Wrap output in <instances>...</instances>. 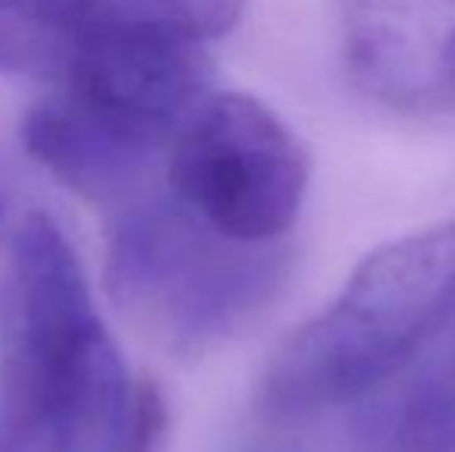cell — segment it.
Wrapping results in <instances>:
<instances>
[{
  "label": "cell",
  "mask_w": 455,
  "mask_h": 452,
  "mask_svg": "<svg viewBox=\"0 0 455 452\" xmlns=\"http://www.w3.org/2000/svg\"><path fill=\"white\" fill-rule=\"evenodd\" d=\"M455 320V220L375 248L344 291L298 329L264 375L279 418L347 406L394 378Z\"/></svg>",
  "instance_id": "cell-1"
},
{
  "label": "cell",
  "mask_w": 455,
  "mask_h": 452,
  "mask_svg": "<svg viewBox=\"0 0 455 452\" xmlns=\"http://www.w3.org/2000/svg\"><path fill=\"white\" fill-rule=\"evenodd\" d=\"M106 282L140 329L174 350H204L273 301L285 282V251L229 239L171 189H156L118 211Z\"/></svg>",
  "instance_id": "cell-2"
},
{
  "label": "cell",
  "mask_w": 455,
  "mask_h": 452,
  "mask_svg": "<svg viewBox=\"0 0 455 452\" xmlns=\"http://www.w3.org/2000/svg\"><path fill=\"white\" fill-rule=\"evenodd\" d=\"M164 183L217 233L279 242L304 202L307 155L260 99L211 91L171 139Z\"/></svg>",
  "instance_id": "cell-3"
},
{
  "label": "cell",
  "mask_w": 455,
  "mask_h": 452,
  "mask_svg": "<svg viewBox=\"0 0 455 452\" xmlns=\"http://www.w3.org/2000/svg\"><path fill=\"white\" fill-rule=\"evenodd\" d=\"M204 44L121 22H84L56 84L133 137L168 152L174 133L211 93Z\"/></svg>",
  "instance_id": "cell-4"
},
{
  "label": "cell",
  "mask_w": 455,
  "mask_h": 452,
  "mask_svg": "<svg viewBox=\"0 0 455 452\" xmlns=\"http://www.w3.org/2000/svg\"><path fill=\"white\" fill-rule=\"evenodd\" d=\"M347 68L396 109L455 99V0H338Z\"/></svg>",
  "instance_id": "cell-5"
},
{
  "label": "cell",
  "mask_w": 455,
  "mask_h": 452,
  "mask_svg": "<svg viewBox=\"0 0 455 452\" xmlns=\"http://www.w3.org/2000/svg\"><path fill=\"white\" fill-rule=\"evenodd\" d=\"M22 143L53 177L93 205L127 208L156 193L168 152L56 87L22 121Z\"/></svg>",
  "instance_id": "cell-6"
},
{
  "label": "cell",
  "mask_w": 455,
  "mask_h": 452,
  "mask_svg": "<svg viewBox=\"0 0 455 452\" xmlns=\"http://www.w3.org/2000/svg\"><path fill=\"white\" fill-rule=\"evenodd\" d=\"M81 28V0H0V72L60 81Z\"/></svg>",
  "instance_id": "cell-7"
},
{
  "label": "cell",
  "mask_w": 455,
  "mask_h": 452,
  "mask_svg": "<svg viewBox=\"0 0 455 452\" xmlns=\"http://www.w3.org/2000/svg\"><path fill=\"white\" fill-rule=\"evenodd\" d=\"M371 434L384 452H455V341L409 381Z\"/></svg>",
  "instance_id": "cell-8"
},
{
  "label": "cell",
  "mask_w": 455,
  "mask_h": 452,
  "mask_svg": "<svg viewBox=\"0 0 455 452\" xmlns=\"http://www.w3.org/2000/svg\"><path fill=\"white\" fill-rule=\"evenodd\" d=\"M84 22H121L208 44L242 19L245 0H81Z\"/></svg>",
  "instance_id": "cell-9"
},
{
  "label": "cell",
  "mask_w": 455,
  "mask_h": 452,
  "mask_svg": "<svg viewBox=\"0 0 455 452\" xmlns=\"http://www.w3.org/2000/svg\"><path fill=\"white\" fill-rule=\"evenodd\" d=\"M0 452H60L41 385L12 347L0 350Z\"/></svg>",
  "instance_id": "cell-10"
},
{
  "label": "cell",
  "mask_w": 455,
  "mask_h": 452,
  "mask_svg": "<svg viewBox=\"0 0 455 452\" xmlns=\"http://www.w3.org/2000/svg\"><path fill=\"white\" fill-rule=\"evenodd\" d=\"M164 428H168V403L162 387L152 378L133 381L115 452H158Z\"/></svg>",
  "instance_id": "cell-11"
},
{
  "label": "cell",
  "mask_w": 455,
  "mask_h": 452,
  "mask_svg": "<svg viewBox=\"0 0 455 452\" xmlns=\"http://www.w3.org/2000/svg\"><path fill=\"white\" fill-rule=\"evenodd\" d=\"M12 193L6 177L0 174V320L6 313V301H10V270H12V242H16L19 220L12 211Z\"/></svg>",
  "instance_id": "cell-12"
}]
</instances>
